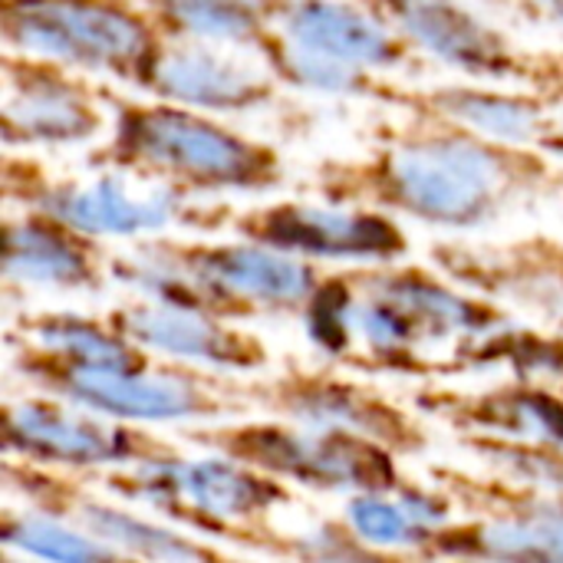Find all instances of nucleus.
Masks as SVG:
<instances>
[{"mask_svg": "<svg viewBox=\"0 0 563 563\" xmlns=\"http://www.w3.org/2000/svg\"><path fill=\"white\" fill-rule=\"evenodd\" d=\"M323 201L376 208L416 224L475 234L544 198H561L563 165L538 148L492 142L455 122L406 115L373 135L366 152L313 168Z\"/></svg>", "mask_w": 563, "mask_h": 563, "instance_id": "f257e3e1", "label": "nucleus"}, {"mask_svg": "<svg viewBox=\"0 0 563 563\" xmlns=\"http://www.w3.org/2000/svg\"><path fill=\"white\" fill-rule=\"evenodd\" d=\"M102 92L109 132L89 148L86 168H115L188 198H257L287 181L284 152L221 115L152 96H125L112 82H102Z\"/></svg>", "mask_w": 563, "mask_h": 563, "instance_id": "f03ea898", "label": "nucleus"}, {"mask_svg": "<svg viewBox=\"0 0 563 563\" xmlns=\"http://www.w3.org/2000/svg\"><path fill=\"white\" fill-rule=\"evenodd\" d=\"M102 488L142 505L155 518L214 541L231 551H251L267 561L294 558V534L277 531L274 515L294 505V488L224 455L162 459L135 468L102 472Z\"/></svg>", "mask_w": 563, "mask_h": 563, "instance_id": "7ed1b4c3", "label": "nucleus"}, {"mask_svg": "<svg viewBox=\"0 0 563 563\" xmlns=\"http://www.w3.org/2000/svg\"><path fill=\"white\" fill-rule=\"evenodd\" d=\"M10 373L33 393L69 406L132 422V426H214L254 412L247 383L195 369L185 363L155 360L148 369L102 373L59 363L26 343L7 340Z\"/></svg>", "mask_w": 563, "mask_h": 563, "instance_id": "20e7f679", "label": "nucleus"}, {"mask_svg": "<svg viewBox=\"0 0 563 563\" xmlns=\"http://www.w3.org/2000/svg\"><path fill=\"white\" fill-rule=\"evenodd\" d=\"M0 43L139 92L165 33L139 0H0Z\"/></svg>", "mask_w": 563, "mask_h": 563, "instance_id": "39448f33", "label": "nucleus"}, {"mask_svg": "<svg viewBox=\"0 0 563 563\" xmlns=\"http://www.w3.org/2000/svg\"><path fill=\"white\" fill-rule=\"evenodd\" d=\"M3 208L43 211L99 241H142L172 228L198 231L201 205L185 191L115 168H89L86 178L59 175L33 152H7L0 165Z\"/></svg>", "mask_w": 563, "mask_h": 563, "instance_id": "423d86ee", "label": "nucleus"}, {"mask_svg": "<svg viewBox=\"0 0 563 563\" xmlns=\"http://www.w3.org/2000/svg\"><path fill=\"white\" fill-rule=\"evenodd\" d=\"M205 452L244 462L284 485L327 495H399L412 478L402 459L350 432L303 429L284 419H231L188 429Z\"/></svg>", "mask_w": 563, "mask_h": 563, "instance_id": "0eeeda50", "label": "nucleus"}, {"mask_svg": "<svg viewBox=\"0 0 563 563\" xmlns=\"http://www.w3.org/2000/svg\"><path fill=\"white\" fill-rule=\"evenodd\" d=\"M426 59L468 82L515 86L563 109V46H525L475 0H363Z\"/></svg>", "mask_w": 563, "mask_h": 563, "instance_id": "6e6552de", "label": "nucleus"}, {"mask_svg": "<svg viewBox=\"0 0 563 563\" xmlns=\"http://www.w3.org/2000/svg\"><path fill=\"white\" fill-rule=\"evenodd\" d=\"M465 518L439 528L422 558L429 563H563V492H541L498 475L429 465Z\"/></svg>", "mask_w": 563, "mask_h": 563, "instance_id": "1a4fd4ad", "label": "nucleus"}, {"mask_svg": "<svg viewBox=\"0 0 563 563\" xmlns=\"http://www.w3.org/2000/svg\"><path fill=\"white\" fill-rule=\"evenodd\" d=\"M198 231H228L310 264L373 267L406 261L412 241L399 218L376 208L336 205L323 198H284L247 208H205Z\"/></svg>", "mask_w": 563, "mask_h": 563, "instance_id": "9d476101", "label": "nucleus"}, {"mask_svg": "<svg viewBox=\"0 0 563 563\" xmlns=\"http://www.w3.org/2000/svg\"><path fill=\"white\" fill-rule=\"evenodd\" d=\"M0 482L26 511L59 518L142 563H251L231 554V548L195 538L162 518L135 515L132 505L119 498L92 495L69 472L3 455Z\"/></svg>", "mask_w": 563, "mask_h": 563, "instance_id": "9b49d317", "label": "nucleus"}, {"mask_svg": "<svg viewBox=\"0 0 563 563\" xmlns=\"http://www.w3.org/2000/svg\"><path fill=\"white\" fill-rule=\"evenodd\" d=\"M168 247L185 271L195 303L205 313L251 323L261 317H300L323 267L244 238H175Z\"/></svg>", "mask_w": 563, "mask_h": 563, "instance_id": "f8f14e48", "label": "nucleus"}, {"mask_svg": "<svg viewBox=\"0 0 563 563\" xmlns=\"http://www.w3.org/2000/svg\"><path fill=\"white\" fill-rule=\"evenodd\" d=\"M3 455L56 472H119L185 455L145 426L119 422L33 393L3 406Z\"/></svg>", "mask_w": 563, "mask_h": 563, "instance_id": "ddd939ff", "label": "nucleus"}, {"mask_svg": "<svg viewBox=\"0 0 563 563\" xmlns=\"http://www.w3.org/2000/svg\"><path fill=\"white\" fill-rule=\"evenodd\" d=\"M254 409L323 432H350L406 459H422L432 445L422 412H412L369 383L333 369L284 366L274 376L247 383Z\"/></svg>", "mask_w": 563, "mask_h": 563, "instance_id": "4468645a", "label": "nucleus"}, {"mask_svg": "<svg viewBox=\"0 0 563 563\" xmlns=\"http://www.w3.org/2000/svg\"><path fill=\"white\" fill-rule=\"evenodd\" d=\"M109 132V102L99 79L59 63L0 53V139L7 152L99 145Z\"/></svg>", "mask_w": 563, "mask_h": 563, "instance_id": "2eb2a0df", "label": "nucleus"}, {"mask_svg": "<svg viewBox=\"0 0 563 563\" xmlns=\"http://www.w3.org/2000/svg\"><path fill=\"white\" fill-rule=\"evenodd\" d=\"M429 264L459 287L498 303L501 310L534 317L548 330H563V241L528 234L511 241L445 238L429 247Z\"/></svg>", "mask_w": 563, "mask_h": 563, "instance_id": "dca6fc26", "label": "nucleus"}, {"mask_svg": "<svg viewBox=\"0 0 563 563\" xmlns=\"http://www.w3.org/2000/svg\"><path fill=\"white\" fill-rule=\"evenodd\" d=\"M106 320L122 336L139 343L145 353L168 363H185L195 369L238 376V379L261 376L271 369V350L254 330L205 310L168 307V303L132 297L112 307Z\"/></svg>", "mask_w": 563, "mask_h": 563, "instance_id": "f3484780", "label": "nucleus"}, {"mask_svg": "<svg viewBox=\"0 0 563 563\" xmlns=\"http://www.w3.org/2000/svg\"><path fill=\"white\" fill-rule=\"evenodd\" d=\"M280 89L271 69L247 49L165 40L139 92L231 119L271 109Z\"/></svg>", "mask_w": 563, "mask_h": 563, "instance_id": "a211bd4d", "label": "nucleus"}, {"mask_svg": "<svg viewBox=\"0 0 563 563\" xmlns=\"http://www.w3.org/2000/svg\"><path fill=\"white\" fill-rule=\"evenodd\" d=\"M271 26L290 43L376 76H416L426 59L363 0H274Z\"/></svg>", "mask_w": 563, "mask_h": 563, "instance_id": "6ab92c4d", "label": "nucleus"}, {"mask_svg": "<svg viewBox=\"0 0 563 563\" xmlns=\"http://www.w3.org/2000/svg\"><path fill=\"white\" fill-rule=\"evenodd\" d=\"M356 277L366 290L379 294L406 317L426 353L439 346L455 350L468 340H482L518 323L508 310L459 287L432 264H373L356 267Z\"/></svg>", "mask_w": 563, "mask_h": 563, "instance_id": "aec40b11", "label": "nucleus"}, {"mask_svg": "<svg viewBox=\"0 0 563 563\" xmlns=\"http://www.w3.org/2000/svg\"><path fill=\"white\" fill-rule=\"evenodd\" d=\"M412 409L455 435H498L563 449V393L551 383L505 379L485 389L426 383L412 393Z\"/></svg>", "mask_w": 563, "mask_h": 563, "instance_id": "412c9836", "label": "nucleus"}, {"mask_svg": "<svg viewBox=\"0 0 563 563\" xmlns=\"http://www.w3.org/2000/svg\"><path fill=\"white\" fill-rule=\"evenodd\" d=\"M402 115H432L455 122L468 132H478L501 145L538 148L551 132L561 106L551 99L515 89V86H488V82H406L399 79L393 92V106Z\"/></svg>", "mask_w": 563, "mask_h": 563, "instance_id": "4be33fe9", "label": "nucleus"}, {"mask_svg": "<svg viewBox=\"0 0 563 563\" xmlns=\"http://www.w3.org/2000/svg\"><path fill=\"white\" fill-rule=\"evenodd\" d=\"M106 241L89 238L43 211L7 208L3 280L53 294H99L109 284Z\"/></svg>", "mask_w": 563, "mask_h": 563, "instance_id": "5701e85b", "label": "nucleus"}, {"mask_svg": "<svg viewBox=\"0 0 563 563\" xmlns=\"http://www.w3.org/2000/svg\"><path fill=\"white\" fill-rule=\"evenodd\" d=\"M7 340L26 343L59 363L79 369H102V373H132L148 369L158 356L145 353L139 343L122 336L106 317L73 313V310H33L20 313Z\"/></svg>", "mask_w": 563, "mask_h": 563, "instance_id": "b1692460", "label": "nucleus"}, {"mask_svg": "<svg viewBox=\"0 0 563 563\" xmlns=\"http://www.w3.org/2000/svg\"><path fill=\"white\" fill-rule=\"evenodd\" d=\"M254 56L271 69V76L284 89L327 96V99H366L379 106H393V92L399 86V76H376L346 63H336L330 56H320L313 49H303L280 36L274 26L257 43Z\"/></svg>", "mask_w": 563, "mask_h": 563, "instance_id": "393cba45", "label": "nucleus"}, {"mask_svg": "<svg viewBox=\"0 0 563 563\" xmlns=\"http://www.w3.org/2000/svg\"><path fill=\"white\" fill-rule=\"evenodd\" d=\"M165 40L214 43L254 53L271 33L274 0H139Z\"/></svg>", "mask_w": 563, "mask_h": 563, "instance_id": "a878e982", "label": "nucleus"}, {"mask_svg": "<svg viewBox=\"0 0 563 563\" xmlns=\"http://www.w3.org/2000/svg\"><path fill=\"white\" fill-rule=\"evenodd\" d=\"M0 541H3V551H13L20 558L40 563H142L59 518H46L26 508L3 511Z\"/></svg>", "mask_w": 563, "mask_h": 563, "instance_id": "bb28decb", "label": "nucleus"}, {"mask_svg": "<svg viewBox=\"0 0 563 563\" xmlns=\"http://www.w3.org/2000/svg\"><path fill=\"white\" fill-rule=\"evenodd\" d=\"M353 307H356V280L350 267L327 271L317 284L313 297L307 300L300 323L313 350L340 366H350L356 353V333H353Z\"/></svg>", "mask_w": 563, "mask_h": 563, "instance_id": "cd10ccee", "label": "nucleus"}, {"mask_svg": "<svg viewBox=\"0 0 563 563\" xmlns=\"http://www.w3.org/2000/svg\"><path fill=\"white\" fill-rule=\"evenodd\" d=\"M459 445L492 475L531 485L541 492H563V449L528 445L498 435H455Z\"/></svg>", "mask_w": 563, "mask_h": 563, "instance_id": "c85d7f7f", "label": "nucleus"}, {"mask_svg": "<svg viewBox=\"0 0 563 563\" xmlns=\"http://www.w3.org/2000/svg\"><path fill=\"white\" fill-rule=\"evenodd\" d=\"M343 521L369 544L386 548V551H406V554H422L426 541L432 538L429 528H422L399 495H353L346 498Z\"/></svg>", "mask_w": 563, "mask_h": 563, "instance_id": "c756f323", "label": "nucleus"}, {"mask_svg": "<svg viewBox=\"0 0 563 563\" xmlns=\"http://www.w3.org/2000/svg\"><path fill=\"white\" fill-rule=\"evenodd\" d=\"M297 563H429L422 554L386 551L363 541L343 518H323L313 528L294 534Z\"/></svg>", "mask_w": 563, "mask_h": 563, "instance_id": "7c9ffc66", "label": "nucleus"}, {"mask_svg": "<svg viewBox=\"0 0 563 563\" xmlns=\"http://www.w3.org/2000/svg\"><path fill=\"white\" fill-rule=\"evenodd\" d=\"M518 7L563 46V0H518Z\"/></svg>", "mask_w": 563, "mask_h": 563, "instance_id": "2f4dec72", "label": "nucleus"}, {"mask_svg": "<svg viewBox=\"0 0 563 563\" xmlns=\"http://www.w3.org/2000/svg\"><path fill=\"white\" fill-rule=\"evenodd\" d=\"M538 152L551 155L554 162H561V165H563V109H561V112H558V119H554L551 132L544 135V142L538 145Z\"/></svg>", "mask_w": 563, "mask_h": 563, "instance_id": "473e14b6", "label": "nucleus"}, {"mask_svg": "<svg viewBox=\"0 0 563 563\" xmlns=\"http://www.w3.org/2000/svg\"><path fill=\"white\" fill-rule=\"evenodd\" d=\"M475 3H482V7L492 10V13H495V10H515V7H518V0H475Z\"/></svg>", "mask_w": 563, "mask_h": 563, "instance_id": "72a5a7b5", "label": "nucleus"}, {"mask_svg": "<svg viewBox=\"0 0 563 563\" xmlns=\"http://www.w3.org/2000/svg\"><path fill=\"white\" fill-rule=\"evenodd\" d=\"M0 563H40V561H30V558H20V554H13V551H3V561Z\"/></svg>", "mask_w": 563, "mask_h": 563, "instance_id": "f704fd0d", "label": "nucleus"}, {"mask_svg": "<svg viewBox=\"0 0 563 563\" xmlns=\"http://www.w3.org/2000/svg\"><path fill=\"white\" fill-rule=\"evenodd\" d=\"M558 205H561V208H563V191H561V198H558Z\"/></svg>", "mask_w": 563, "mask_h": 563, "instance_id": "c9c22d12", "label": "nucleus"}, {"mask_svg": "<svg viewBox=\"0 0 563 563\" xmlns=\"http://www.w3.org/2000/svg\"><path fill=\"white\" fill-rule=\"evenodd\" d=\"M558 389H561V393H563V383H561V386H558Z\"/></svg>", "mask_w": 563, "mask_h": 563, "instance_id": "e433bc0d", "label": "nucleus"}, {"mask_svg": "<svg viewBox=\"0 0 563 563\" xmlns=\"http://www.w3.org/2000/svg\"><path fill=\"white\" fill-rule=\"evenodd\" d=\"M284 563H297V561H284Z\"/></svg>", "mask_w": 563, "mask_h": 563, "instance_id": "4c0bfd02", "label": "nucleus"}, {"mask_svg": "<svg viewBox=\"0 0 563 563\" xmlns=\"http://www.w3.org/2000/svg\"><path fill=\"white\" fill-rule=\"evenodd\" d=\"M452 563H462V561H452Z\"/></svg>", "mask_w": 563, "mask_h": 563, "instance_id": "58836bf2", "label": "nucleus"}]
</instances>
